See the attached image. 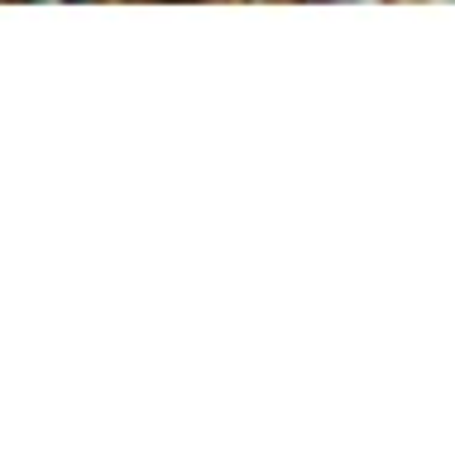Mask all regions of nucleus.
<instances>
[{"label":"nucleus","mask_w":455,"mask_h":460,"mask_svg":"<svg viewBox=\"0 0 455 460\" xmlns=\"http://www.w3.org/2000/svg\"><path fill=\"white\" fill-rule=\"evenodd\" d=\"M34 5H58V0H34Z\"/></svg>","instance_id":"f257e3e1"}]
</instances>
